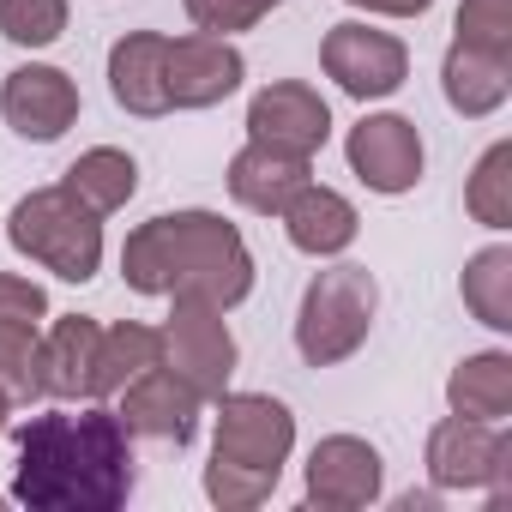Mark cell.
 I'll use <instances>...</instances> for the list:
<instances>
[{
    "mask_svg": "<svg viewBox=\"0 0 512 512\" xmlns=\"http://www.w3.org/2000/svg\"><path fill=\"white\" fill-rule=\"evenodd\" d=\"M157 344H163V356H157V362H163L175 380H187L199 398H211V404H217V398L229 392L241 350H235V332H229L223 308L175 302V314H169V326L157 332Z\"/></svg>",
    "mask_w": 512,
    "mask_h": 512,
    "instance_id": "cell-6",
    "label": "cell"
},
{
    "mask_svg": "<svg viewBox=\"0 0 512 512\" xmlns=\"http://www.w3.org/2000/svg\"><path fill=\"white\" fill-rule=\"evenodd\" d=\"M344 157H350V175L368 193H386V199L410 193L422 181V163H428L422 133H416L410 115H362L344 139Z\"/></svg>",
    "mask_w": 512,
    "mask_h": 512,
    "instance_id": "cell-9",
    "label": "cell"
},
{
    "mask_svg": "<svg viewBox=\"0 0 512 512\" xmlns=\"http://www.w3.org/2000/svg\"><path fill=\"white\" fill-rule=\"evenodd\" d=\"M7 241H13V253H25L31 266L55 272L61 284H91L97 266H103V217L85 211L61 181L31 187L7 211Z\"/></svg>",
    "mask_w": 512,
    "mask_h": 512,
    "instance_id": "cell-4",
    "label": "cell"
},
{
    "mask_svg": "<svg viewBox=\"0 0 512 512\" xmlns=\"http://www.w3.org/2000/svg\"><path fill=\"white\" fill-rule=\"evenodd\" d=\"M121 278L139 296L205 302L229 314L253 296V253L241 229L223 223L217 211H163L127 235Z\"/></svg>",
    "mask_w": 512,
    "mask_h": 512,
    "instance_id": "cell-2",
    "label": "cell"
},
{
    "mask_svg": "<svg viewBox=\"0 0 512 512\" xmlns=\"http://www.w3.org/2000/svg\"><path fill=\"white\" fill-rule=\"evenodd\" d=\"M67 31V0H0V37L13 49H49Z\"/></svg>",
    "mask_w": 512,
    "mask_h": 512,
    "instance_id": "cell-25",
    "label": "cell"
},
{
    "mask_svg": "<svg viewBox=\"0 0 512 512\" xmlns=\"http://www.w3.org/2000/svg\"><path fill=\"white\" fill-rule=\"evenodd\" d=\"M428 476L446 494H464V488L506 494V476H512V434H506V422H476V416L434 422L428 428Z\"/></svg>",
    "mask_w": 512,
    "mask_h": 512,
    "instance_id": "cell-7",
    "label": "cell"
},
{
    "mask_svg": "<svg viewBox=\"0 0 512 512\" xmlns=\"http://www.w3.org/2000/svg\"><path fill=\"white\" fill-rule=\"evenodd\" d=\"M440 91L464 121H482L512 97V55H494V49H476V43L452 37V49L440 61Z\"/></svg>",
    "mask_w": 512,
    "mask_h": 512,
    "instance_id": "cell-19",
    "label": "cell"
},
{
    "mask_svg": "<svg viewBox=\"0 0 512 512\" xmlns=\"http://www.w3.org/2000/svg\"><path fill=\"white\" fill-rule=\"evenodd\" d=\"M133 434L115 410H49L19 428L13 500L31 512H115L133 494Z\"/></svg>",
    "mask_w": 512,
    "mask_h": 512,
    "instance_id": "cell-1",
    "label": "cell"
},
{
    "mask_svg": "<svg viewBox=\"0 0 512 512\" xmlns=\"http://www.w3.org/2000/svg\"><path fill=\"white\" fill-rule=\"evenodd\" d=\"M163 61H169V37H163V31H127V37L109 49V97H115L127 115H139V121L169 115Z\"/></svg>",
    "mask_w": 512,
    "mask_h": 512,
    "instance_id": "cell-17",
    "label": "cell"
},
{
    "mask_svg": "<svg viewBox=\"0 0 512 512\" xmlns=\"http://www.w3.org/2000/svg\"><path fill=\"white\" fill-rule=\"evenodd\" d=\"M386 488V458L362 434H326L308 452V500L326 512H356L374 506Z\"/></svg>",
    "mask_w": 512,
    "mask_h": 512,
    "instance_id": "cell-12",
    "label": "cell"
},
{
    "mask_svg": "<svg viewBox=\"0 0 512 512\" xmlns=\"http://www.w3.org/2000/svg\"><path fill=\"white\" fill-rule=\"evenodd\" d=\"M290 452H296L290 404H278L272 392H223L205 464V500L223 512H253L260 500H272Z\"/></svg>",
    "mask_w": 512,
    "mask_h": 512,
    "instance_id": "cell-3",
    "label": "cell"
},
{
    "mask_svg": "<svg viewBox=\"0 0 512 512\" xmlns=\"http://www.w3.org/2000/svg\"><path fill=\"white\" fill-rule=\"evenodd\" d=\"M43 320H49L43 284H31L19 272H0V326H43Z\"/></svg>",
    "mask_w": 512,
    "mask_h": 512,
    "instance_id": "cell-29",
    "label": "cell"
},
{
    "mask_svg": "<svg viewBox=\"0 0 512 512\" xmlns=\"http://www.w3.org/2000/svg\"><path fill=\"white\" fill-rule=\"evenodd\" d=\"M350 7H362V13H380V19H422L434 0H350Z\"/></svg>",
    "mask_w": 512,
    "mask_h": 512,
    "instance_id": "cell-30",
    "label": "cell"
},
{
    "mask_svg": "<svg viewBox=\"0 0 512 512\" xmlns=\"http://www.w3.org/2000/svg\"><path fill=\"white\" fill-rule=\"evenodd\" d=\"M61 187H67L85 211L109 217V211H121V205L139 193V163H133L127 151H115V145H91V151L61 175Z\"/></svg>",
    "mask_w": 512,
    "mask_h": 512,
    "instance_id": "cell-22",
    "label": "cell"
},
{
    "mask_svg": "<svg viewBox=\"0 0 512 512\" xmlns=\"http://www.w3.org/2000/svg\"><path fill=\"white\" fill-rule=\"evenodd\" d=\"M229 199L235 205H247V211H260V217H278L290 199H296V187H308L314 181V157H290V151H272V145H241L235 157H229Z\"/></svg>",
    "mask_w": 512,
    "mask_h": 512,
    "instance_id": "cell-15",
    "label": "cell"
},
{
    "mask_svg": "<svg viewBox=\"0 0 512 512\" xmlns=\"http://www.w3.org/2000/svg\"><path fill=\"white\" fill-rule=\"evenodd\" d=\"M181 7H187L193 31H205V37H235V31H253L260 19H272L284 0H181Z\"/></svg>",
    "mask_w": 512,
    "mask_h": 512,
    "instance_id": "cell-27",
    "label": "cell"
},
{
    "mask_svg": "<svg viewBox=\"0 0 512 512\" xmlns=\"http://www.w3.org/2000/svg\"><path fill=\"white\" fill-rule=\"evenodd\" d=\"M247 79V61L229 37H169V61H163V91L169 109H217L223 97H235Z\"/></svg>",
    "mask_w": 512,
    "mask_h": 512,
    "instance_id": "cell-11",
    "label": "cell"
},
{
    "mask_svg": "<svg viewBox=\"0 0 512 512\" xmlns=\"http://www.w3.org/2000/svg\"><path fill=\"white\" fill-rule=\"evenodd\" d=\"M458 290H464V308H470L488 332H512V247L494 241V247L470 253Z\"/></svg>",
    "mask_w": 512,
    "mask_h": 512,
    "instance_id": "cell-23",
    "label": "cell"
},
{
    "mask_svg": "<svg viewBox=\"0 0 512 512\" xmlns=\"http://www.w3.org/2000/svg\"><path fill=\"white\" fill-rule=\"evenodd\" d=\"M464 211L482 223V229H512V145L494 139L464 187Z\"/></svg>",
    "mask_w": 512,
    "mask_h": 512,
    "instance_id": "cell-24",
    "label": "cell"
},
{
    "mask_svg": "<svg viewBox=\"0 0 512 512\" xmlns=\"http://www.w3.org/2000/svg\"><path fill=\"white\" fill-rule=\"evenodd\" d=\"M7 422H13V398L0 392V434H7Z\"/></svg>",
    "mask_w": 512,
    "mask_h": 512,
    "instance_id": "cell-31",
    "label": "cell"
},
{
    "mask_svg": "<svg viewBox=\"0 0 512 512\" xmlns=\"http://www.w3.org/2000/svg\"><path fill=\"white\" fill-rule=\"evenodd\" d=\"M446 404L452 416L476 422H506L512 416V356L506 350H476L446 374Z\"/></svg>",
    "mask_w": 512,
    "mask_h": 512,
    "instance_id": "cell-20",
    "label": "cell"
},
{
    "mask_svg": "<svg viewBox=\"0 0 512 512\" xmlns=\"http://www.w3.org/2000/svg\"><path fill=\"white\" fill-rule=\"evenodd\" d=\"M97 320L61 314L37 338V392L43 398H91V362H97Z\"/></svg>",
    "mask_w": 512,
    "mask_h": 512,
    "instance_id": "cell-18",
    "label": "cell"
},
{
    "mask_svg": "<svg viewBox=\"0 0 512 512\" xmlns=\"http://www.w3.org/2000/svg\"><path fill=\"white\" fill-rule=\"evenodd\" d=\"M37 338H43V326H0V392L13 404L43 398L37 392Z\"/></svg>",
    "mask_w": 512,
    "mask_h": 512,
    "instance_id": "cell-26",
    "label": "cell"
},
{
    "mask_svg": "<svg viewBox=\"0 0 512 512\" xmlns=\"http://www.w3.org/2000/svg\"><path fill=\"white\" fill-rule=\"evenodd\" d=\"M0 115L19 139H37V145H55L73 121H79V85L61 73V67H13L7 85H0Z\"/></svg>",
    "mask_w": 512,
    "mask_h": 512,
    "instance_id": "cell-14",
    "label": "cell"
},
{
    "mask_svg": "<svg viewBox=\"0 0 512 512\" xmlns=\"http://www.w3.org/2000/svg\"><path fill=\"white\" fill-rule=\"evenodd\" d=\"M380 314V284L368 266H326L314 272V284L302 290L296 308V350L308 368H338L350 362Z\"/></svg>",
    "mask_w": 512,
    "mask_h": 512,
    "instance_id": "cell-5",
    "label": "cell"
},
{
    "mask_svg": "<svg viewBox=\"0 0 512 512\" xmlns=\"http://www.w3.org/2000/svg\"><path fill=\"white\" fill-rule=\"evenodd\" d=\"M458 43L512 55V0H458Z\"/></svg>",
    "mask_w": 512,
    "mask_h": 512,
    "instance_id": "cell-28",
    "label": "cell"
},
{
    "mask_svg": "<svg viewBox=\"0 0 512 512\" xmlns=\"http://www.w3.org/2000/svg\"><path fill=\"white\" fill-rule=\"evenodd\" d=\"M121 428L127 434H139V440H163V446H187L193 440V428H199V392L187 386V380H175L163 362L157 368H145L139 380H127L121 392Z\"/></svg>",
    "mask_w": 512,
    "mask_h": 512,
    "instance_id": "cell-13",
    "label": "cell"
},
{
    "mask_svg": "<svg viewBox=\"0 0 512 512\" xmlns=\"http://www.w3.org/2000/svg\"><path fill=\"white\" fill-rule=\"evenodd\" d=\"M247 139L253 145H272V151H290V157H314L332 139V109H326V97L314 85L278 79L266 91H253V103H247Z\"/></svg>",
    "mask_w": 512,
    "mask_h": 512,
    "instance_id": "cell-10",
    "label": "cell"
},
{
    "mask_svg": "<svg viewBox=\"0 0 512 512\" xmlns=\"http://www.w3.org/2000/svg\"><path fill=\"white\" fill-rule=\"evenodd\" d=\"M320 67L326 79H338L344 97L356 103H380L392 91H404L410 79V49L392 37V31H374V25H332L326 43H320Z\"/></svg>",
    "mask_w": 512,
    "mask_h": 512,
    "instance_id": "cell-8",
    "label": "cell"
},
{
    "mask_svg": "<svg viewBox=\"0 0 512 512\" xmlns=\"http://www.w3.org/2000/svg\"><path fill=\"white\" fill-rule=\"evenodd\" d=\"M278 223H284L290 247L308 253V260H338V253L356 241V229H362L356 205H350L338 187H320V181L296 187V199L278 211Z\"/></svg>",
    "mask_w": 512,
    "mask_h": 512,
    "instance_id": "cell-16",
    "label": "cell"
},
{
    "mask_svg": "<svg viewBox=\"0 0 512 512\" xmlns=\"http://www.w3.org/2000/svg\"><path fill=\"white\" fill-rule=\"evenodd\" d=\"M157 356H163L157 326H145V320L103 326L97 332V362H91V398H115L127 380H139L145 368H157Z\"/></svg>",
    "mask_w": 512,
    "mask_h": 512,
    "instance_id": "cell-21",
    "label": "cell"
}]
</instances>
